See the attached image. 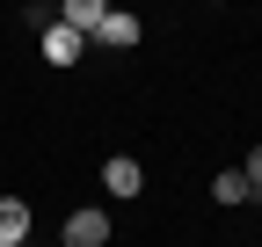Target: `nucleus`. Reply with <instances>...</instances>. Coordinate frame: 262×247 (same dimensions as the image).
Returning a JSON list of instances; mask_svg holds the SVG:
<instances>
[{
  "label": "nucleus",
  "instance_id": "7ed1b4c3",
  "mask_svg": "<svg viewBox=\"0 0 262 247\" xmlns=\"http://www.w3.org/2000/svg\"><path fill=\"white\" fill-rule=\"evenodd\" d=\"M95 37H102V44H117V51H131V44L146 37V22L131 15V8H110V15H102V29H95Z\"/></svg>",
  "mask_w": 262,
  "mask_h": 247
},
{
  "label": "nucleus",
  "instance_id": "f257e3e1",
  "mask_svg": "<svg viewBox=\"0 0 262 247\" xmlns=\"http://www.w3.org/2000/svg\"><path fill=\"white\" fill-rule=\"evenodd\" d=\"M66 247H110V211H73V218H66Z\"/></svg>",
  "mask_w": 262,
  "mask_h": 247
},
{
  "label": "nucleus",
  "instance_id": "39448f33",
  "mask_svg": "<svg viewBox=\"0 0 262 247\" xmlns=\"http://www.w3.org/2000/svg\"><path fill=\"white\" fill-rule=\"evenodd\" d=\"M22 240H29V204L0 196V247H22Z\"/></svg>",
  "mask_w": 262,
  "mask_h": 247
},
{
  "label": "nucleus",
  "instance_id": "f03ea898",
  "mask_svg": "<svg viewBox=\"0 0 262 247\" xmlns=\"http://www.w3.org/2000/svg\"><path fill=\"white\" fill-rule=\"evenodd\" d=\"M80 51H88V37H80V29L44 22V58H51V66H80Z\"/></svg>",
  "mask_w": 262,
  "mask_h": 247
},
{
  "label": "nucleus",
  "instance_id": "423d86ee",
  "mask_svg": "<svg viewBox=\"0 0 262 247\" xmlns=\"http://www.w3.org/2000/svg\"><path fill=\"white\" fill-rule=\"evenodd\" d=\"M102 15H110L102 0H66V8H58V22H66V29H80V37H95V29H102Z\"/></svg>",
  "mask_w": 262,
  "mask_h": 247
},
{
  "label": "nucleus",
  "instance_id": "1a4fd4ad",
  "mask_svg": "<svg viewBox=\"0 0 262 247\" xmlns=\"http://www.w3.org/2000/svg\"><path fill=\"white\" fill-rule=\"evenodd\" d=\"M22 247H29V240H22Z\"/></svg>",
  "mask_w": 262,
  "mask_h": 247
},
{
  "label": "nucleus",
  "instance_id": "6e6552de",
  "mask_svg": "<svg viewBox=\"0 0 262 247\" xmlns=\"http://www.w3.org/2000/svg\"><path fill=\"white\" fill-rule=\"evenodd\" d=\"M241 175H248V189H255V196H262V145H255V153H248V167H241Z\"/></svg>",
  "mask_w": 262,
  "mask_h": 247
},
{
  "label": "nucleus",
  "instance_id": "20e7f679",
  "mask_svg": "<svg viewBox=\"0 0 262 247\" xmlns=\"http://www.w3.org/2000/svg\"><path fill=\"white\" fill-rule=\"evenodd\" d=\"M102 189H110V196H139V189H146V167H139V160H124V153H117V160L102 167Z\"/></svg>",
  "mask_w": 262,
  "mask_h": 247
},
{
  "label": "nucleus",
  "instance_id": "0eeeda50",
  "mask_svg": "<svg viewBox=\"0 0 262 247\" xmlns=\"http://www.w3.org/2000/svg\"><path fill=\"white\" fill-rule=\"evenodd\" d=\"M211 196H219V204H248L255 189H248V175H241V167H226V175L211 182Z\"/></svg>",
  "mask_w": 262,
  "mask_h": 247
}]
</instances>
